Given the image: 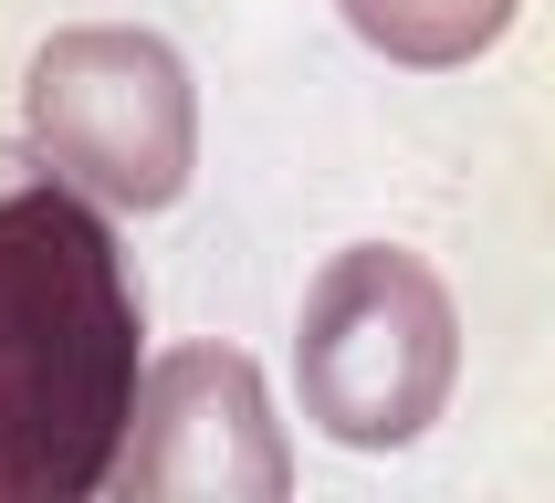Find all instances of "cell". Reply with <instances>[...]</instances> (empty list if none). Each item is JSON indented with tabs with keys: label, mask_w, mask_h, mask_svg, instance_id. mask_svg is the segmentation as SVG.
Here are the masks:
<instances>
[{
	"label": "cell",
	"mask_w": 555,
	"mask_h": 503,
	"mask_svg": "<svg viewBox=\"0 0 555 503\" xmlns=\"http://www.w3.org/2000/svg\"><path fill=\"white\" fill-rule=\"evenodd\" d=\"M294 367H305V420L346 451H409L451 409V377H462V314L440 294V273L420 252H336L305 294V336H294Z\"/></svg>",
	"instance_id": "7a4b0ae2"
},
{
	"label": "cell",
	"mask_w": 555,
	"mask_h": 503,
	"mask_svg": "<svg viewBox=\"0 0 555 503\" xmlns=\"http://www.w3.org/2000/svg\"><path fill=\"white\" fill-rule=\"evenodd\" d=\"M31 147L105 210H168L199 168V105L189 63L157 31H53L31 53Z\"/></svg>",
	"instance_id": "3957f363"
},
{
	"label": "cell",
	"mask_w": 555,
	"mask_h": 503,
	"mask_svg": "<svg viewBox=\"0 0 555 503\" xmlns=\"http://www.w3.org/2000/svg\"><path fill=\"white\" fill-rule=\"evenodd\" d=\"M126 493H283V440L251 357L231 346H179L137 388V430L116 462Z\"/></svg>",
	"instance_id": "277c9868"
},
{
	"label": "cell",
	"mask_w": 555,
	"mask_h": 503,
	"mask_svg": "<svg viewBox=\"0 0 555 503\" xmlns=\"http://www.w3.org/2000/svg\"><path fill=\"white\" fill-rule=\"evenodd\" d=\"M147 305L116 220L42 147H0V503H85L116 482Z\"/></svg>",
	"instance_id": "6da1fadb"
},
{
	"label": "cell",
	"mask_w": 555,
	"mask_h": 503,
	"mask_svg": "<svg viewBox=\"0 0 555 503\" xmlns=\"http://www.w3.org/2000/svg\"><path fill=\"white\" fill-rule=\"evenodd\" d=\"M336 11L357 22V42H377L388 63H420V74L472 63L503 22H514V0H336Z\"/></svg>",
	"instance_id": "5b68a950"
}]
</instances>
